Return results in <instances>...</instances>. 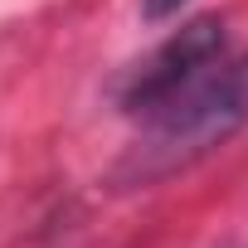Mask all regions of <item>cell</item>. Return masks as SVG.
Masks as SVG:
<instances>
[{"label": "cell", "mask_w": 248, "mask_h": 248, "mask_svg": "<svg viewBox=\"0 0 248 248\" xmlns=\"http://www.w3.org/2000/svg\"><path fill=\"white\" fill-rule=\"evenodd\" d=\"M229 63V30L219 15H195L180 30H170L141 63L127 68L117 88V102L127 117L146 122L156 112H166L170 102H180L185 93H195L214 68Z\"/></svg>", "instance_id": "cell-1"}, {"label": "cell", "mask_w": 248, "mask_h": 248, "mask_svg": "<svg viewBox=\"0 0 248 248\" xmlns=\"http://www.w3.org/2000/svg\"><path fill=\"white\" fill-rule=\"evenodd\" d=\"M180 5H190V0H141V15L146 20H170V15H180Z\"/></svg>", "instance_id": "cell-2"}]
</instances>
